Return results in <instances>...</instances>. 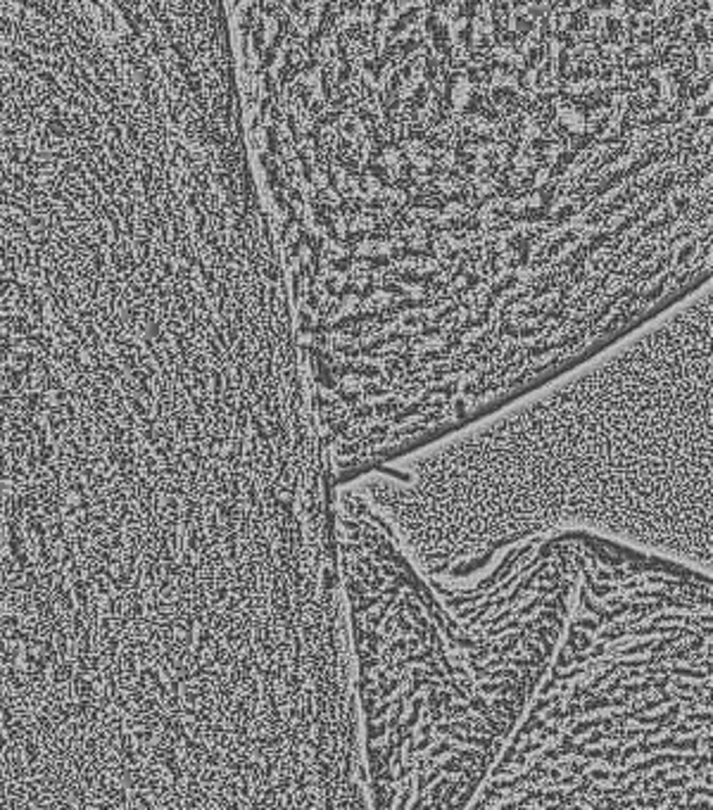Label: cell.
<instances>
[{
  "label": "cell",
  "instance_id": "obj_1",
  "mask_svg": "<svg viewBox=\"0 0 713 810\" xmlns=\"http://www.w3.org/2000/svg\"><path fill=\"white\" fill-rule=\"evenodd\" d=\"M706 293L478 423L359 478L414 563L431 573L566 528L689 563L666 523L711 540V359L685 368L709 343L682 359L711 328L680 350Z\"/></svg>",
  "mask_w": 713,
  "mask_h": 810
}]
</instances>
